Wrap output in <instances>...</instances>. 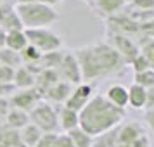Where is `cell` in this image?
I'll return each instance as SVG.
<instances>
[{
	"label": "cell",
	"instance_id": "obj_1",
	"mask_svg": "<svg viewBox=\"0 0 154 147\" xmlns=\"http://www.w3.org/2000/svg\"><path fill=\"white\" fill-rule=\"evenodd\" d=\"M73 54L78 61L83 83L112 76L125 68L121 56L106 42L78 47L76 50H73Z\"/></svg>",
	"mask_w": 154,
	"mask_h": 147
},
{
	"label": "cell",
	"instance_id": "obj_2",
	"mask_svg": "<svg viewBox=\"0 0 154 147\" xmlns=\"http://www.w3.org/2000/svg\"><path fill=\"white\" fill-rule=\"evenodd\" d=\"M126 112L125 109H119L104 97V95H92V99L87 102L82 111L78 112L80 118V128L95 137L104 132H109L112 128L121 125V121L125 119Z\"/></svg>",
	"mask_w": 154,
	"mask_h": 147
},
{
	"label": "cell",
	"instance_id": "obj_3",
	"mask_svg": "<svg viewBox=\"0 0 154 147\" xmlns=\"http://www.w3.org/2000/svg\"><path fill=\"white\" fill-rule=\"evenodd\" d=\"M16 14L24 29L50 28L59 19V12L54 7H49L40 2L16 4Z\"/></svg>",
	"mask_w": 154,
	"mask_h": 147
},
{
	"label": "cell",
	"instance_id": "obj_4",
	"mask_svg": "<svg viewBox=\"0 0 154 147\" xmlns=\"http://www.w3.org/2000/svg\"><path fill=\"white\" fill-rule=\"evenodd\" d=\"M28 114H29V123H33L36 128H40L42 133H59L57 106H52L50 102L42 99Z\"/></svg>",
	"mask_w": 154,
	"mask_h": 147
},
{
	"label": "cell",
	"instance_id": "obj_5",
	"mask_svg": "<svg viewBox=\"0 0 154 147\" xmlns=\"http://www.w3.org/2000/svg\"><path fill=\"white\" fill-rule=\"evenodd\" d=\"M24 35L28 40V45L35 47L40 54H49L63 49V38L50 28H36V29H24Z\"/></svg>",
	"mask_w": 154,
	"mask_h": 147
},
{
	"label": "cell",
	"instance_id": "obj_6",
	"mask_svg": "<svg viewBox=\"0 0 154 147\" xmlns=\"http://www.w3.org/2000/svg\"><path fill=\"white\" fill-rule=\"evenodd\" d=\"M56 73L59 76V80H63V81L73 85V87L83 83L82 71H80V66H78V61L75 57V54H73V50H64V56L61 59L59 66L56 68Z\"/></svg>",
	"mask_w": 154,
	"mask_h": 147
},
{
	"label": "cell",
	"instance_id": "obj_7",
	"mask_svg": "<svg viewBox=\"0 0 154 147\" xmlns=\"http://www.w3.org/2000/svg\"><path fill=\"white\" fill-rule=\"evenodd\" d=\"M107 42L112 49L118 52L123 63L130 64L135 59V57L140 54V47L137 45V42H133L132 36H126V35H118V33H107Z\"/></svg>",
	"mask_w": 154,
	"mask_h": 147
},
{
	"label": "cell",
	"instance_id": "obj_8",
	"mask_svg": "<svg viewBox=\"0 0 154 147\" xmlns=\"http://www.w3.org/2000/svg\"><path fill=\"white\" fill-rule=\"evenodd\" d=\"M40 100H42V95L33 87V88H26V90H16L14 95L9 99V106L14 107V109H21L24 112H29Z\"/></svg>",
	"mask_w": 154,
	"mask_h": 147
},
{
	"label": "cell",
	"instance_id": "obj_9",
	"mask_svg": "<svg viewBox=\"0 0 154 147\" xmlns=\"http://www.w3.org/2000/svg\"><path fill=\"white\" fill-rule=\"evenodd\" d=\"M94 95V88H92L90 83H80V85H75L73 87V92H71L69 99L66 100V107L68 109H73V111L80 112L83 109L87 102L92 99Z\"/></svg>",
	"mask_w": 154,
	"mask_h": 147
},
{
	"label": "cell",
	"instance_id": "obj_10",
	"mask_svg": "<svg viewBox=\"0 0 154 147\" xmlns=\"http://www.w3.org/2000/svg\"><path fill=\"white\" fill-rule=\"evenodd\" d=\"M71 92H73V85L59 80L54 87H50L49 90L43 93V100L50 102L52 106H64L66 100L69 99Z\"/></svg>",
	"mask_w": 154,
	"mask_h": 147
},
{
	"label": "cell",
	"instance_id": "obj_11",
	"mask_svg": "<svg viewBox=\"0 0 154 147\" xmlns=\"http://www.w3.org/2000/svg\"><path fill=\"white\" fill-rule=\"evenodd\" d=\"M126 5V0H94L90 7L99 17L109 19L112 16L119 14V11Z\"/></svg>",
	"mask_w": 154,
	"mask_h": 147
},
{
	"label": "cell",
	"instance_id": "obj_12",
	"mask_svg": "<svg viewBox=\"0 0 154 147\" xmlns=\"http://www.w3.org/2000/svg\"><path fill=\"white\" fill-rule=\"evenodd\" d=\"M140 135H144V130H142L140 123H137V121L121 123L118 126V147H123L126 144H130L135 139H139Z\"/></svg>",
	"mask_w": 154,
	"mask_h": 147
},
{
	"label": "cell",
	"instance_id": "obj_13",
	"mask_svg": "<svg viewBox=\"0 0 154 147\" xmlns=\"http://www.w3.org/2000/svg\"><path fill=\"white\" fill-rule=\"evenodd\" d=\"M57 121H59V130H63V133H68L80 126L78 112L68 109L66 106H57Z\"/></svg>",
	"mask_w": 154,
	"mask_h": 147
},
{
	"label": "cell",
	"instance_id": "obj_14",
	"mask_svg": "<svg viewBox=\"0 0 154 147\" xmlns=\"http://www.w3.org/2000/svg\"><path fill=\"white\" fill-rule=\"evenodd\" d=\"M104 97L114 107H119V109H126L128 107V88L123 87V85H119V83L109 85L104 93Z\"/></svg>",
	"mask_w": 154,
	"mask_h": 147
},
{
	"label": "cell",
	"instance_id": "obj_15",
	"mask_svg": "<svg viewBox=\"0 0 154 147\" xmlns=\"http://www.w3.org/2000/svg\"><path fill=\"white\" fill-rule=\"evenodd\" d=\"M0 28L4 31H7V33L16 31V29H24L17 14H16V5L0 7Z\"/></svg>",
	"mask_w": 154,
	"mask_h": 147
},
{
	"label": "cell",
	"instance_id": "obj_16",
	"mask_svg": "<svg viewBox=\"0 0 154 147\" xmlns=\"http://www.w3.org/2000/svg\"><path fill=\"white\" fill-rule=\"evenodd\" d=\"M57 81H59V76H57L56 69H40L38 75L35 76V88L43 99V93L49 90L50 87H54Z\"/></svg>",
	"mask_w": 154,
	"mask_h": 147
},
{
	"label": "cell",
	"instance_id": "obj_17",
	"mask_svg": "<svg viewBox=\"0 0 154 147\" xmlns=\"http://www.w3.org/2000/svg\"><path fill=\"white\" fill-rule=\"evenodd\" d=\"M5 121H4V125L9 126L11 130H14V132H19L21 128L29 123V114L28 112L21 111V109H14V107H11L9 112L5 114Z\"/></svg>",
	"mask_w": 154,
	"mask_h": 147
},
{
	"label": "cell",
	"instance_id": "obj_18",
	"mask_svg": "<svg viewBox=\"0 0 154 147\" xmlns=\"http://www.w3.org/2000/svg\"><path fill=\"white\" fill-rule=\"evenodd\" d=\"M19 142H21L23 147H35L38 144V140L42 137V130L36 128L33 123H28V125L19 130Z\"/></svg>",
	"mask_w": 154,
	"mask_h": 147
},
{
	"label": "cell",
	"instance_id": "obj_19",
	"mask_svg": "<svg viewBox=\"0 0 154 147\" xmlns=\"http://www.w3.org/2000/svg\"><path fill=\"white\" fill-rule=\"evenodd\" d=\"M14 87L16 90H26V88H33L35 87V75L28 69V68H17L14 73Z\"/></svg>",
	"mask_w": 154,
	"mask_h": 147
},
{
	"label": "cell",
	"instance_id": "obj_20",
	"mask_svg": "<svg viewBox=\"0 0 154 147\" xmlns=\"http://www.w3.org/2000/svg\"><path fill=\"white\" fill-rule=\"evenodd\" d=\"M146 99H147V90L139 85L132 83L128 88V106L132 109H146Z\"/></svg>",
	"mask_w": 154,
	"mask_h": 147
},
{
	"label": "cell",
	"instance_id": "obj_21",
	"mask_svg": "<svg viewBox=\"0 0 154 147\" xmlns=\"http://www.w3.org/2000/svg\"><path fill=\"white\" fill-rule=\"evenodd\" d=\"M28 45L26 35H24V29H16V31H9L5 36V47L16 52H21L24 47Z\"/></svg>",
	"mask_w": 154,
	"mask_h": 147
},
{
	"label": "cell",
	"instance_id": "obj_22",
	"mask_svg": "<svg viewBox=\"0 0 154 147\" xmlns=\"http://www.w3.org/2000/svg\"><path fill=\"white\" fill-rule=\"evenodd\" d=\"M92 147H118V126L109 132L95 135L92 139Z\"/></svg>",
	"mask_w": 154,
	"mask_h": 147
},
{
	"label": "cell",
	"instance_id": "obj_23",
	"mask_svg": "<svg viewBox=\"0 0 154 147\" xmlns=\"http://www.w3.org/2000/svg\"><path fill=\"white\" fill-rule=\"evenodd\" d=\"M0 66H7V68H12V69L21 68L23 63H21V56H19V52L4 47V49L0 50Z\"/></svg>",
	"mask_w": 154,
	"mask_h": 147
},
{
	"label": "cell",
	"instance_id": "obj_24",
	"mask_svg": "<svg viewBox=\"0 0 154 147\" xmlns=\"http://www.w3.org/2000/svg\"><path fill=\"white\" fill-rule=\"evenodd\" d=\"M64 56V50H56V52H49V54H42L40 57V61H38V68L40 69H56L59 63H61V59Z\"/></svg>",
	"mask_w": 154,
	"mask_h": 147
},
{
	"label": "cell",
	"instance_id": "obj_25",
	"mask_svg": "<svg viewBox=\"0 0 154 147\" xmlns=\"http://www.w3.org/2000/svg\"><path fill=\"white\" fill-rule=\"evenodd\" d=\"M68 135H69V139L75 147H92V139L94 137L88 135L85 130H82L80 126L75 128V130H71V132H68Z\"/></svg>",
	"mask_w": 154,
	"mask_h": 147
},
{
	"label": "cell",
	"instance_id": "obj_26",
	"mask_svg": "<svg viewBox=\"0 0 154 147\" xmlns=\"http://www.w3.org/2000/svg\"><path fill=\"white\" fill-rule=\"evenodd\" d=\"M133 83L142 87V88H152L154 87V69H146L140 73H133Z\"/></svg>",
	"mask_w": 154,
	"mask_h": 147
},
{
	"label": "cell",
	"instance_id": "obj_27",
	"mask_svg": "<svg viewBox=\"0 0 154 147\" xmlns=\"http://www.w3.org/2000/svg\"><path fill=\"white\" fill-rule=\"evenodd\" d=\"M19 56H21L23 66H36V64H38V61H40V57H42V54H40L35 47L26 45V47L19 52Z\"/></svg>",
	"mask_w": 154,
	"mask_h": 147
},
{
	"label": "cell",
	"instance_id": "obj_28",
	"mask_svg": "<svg viewBox=\"0 0 154 147\" xmlns=\"http://www.w3.org/2000/svg\"><path fill=\"white\" fill-rule=\"evenodd\" d=\"M130 66L133 68V73H140V71H146V69H152V68H151V63L147 61V57L144 56L142 52H140L139 56L130 63Z\"/></svg>",
	"mask_w": 154,
	"mask_h": 147
},
{
	"label": "cell",
	"instance_id": "obj_29",
	"mask_svg": "<svg viewBox=\"0 0 154 147\" xmlns=\"http://www.w3.org/2000/svg\"><path fill=\"white\" fill-rule=\"evenodd\" d=\"M59 133H42V137H40V140L35 147H56Z\"/></svg>",
	"mask_w": 154,
	"mask_h": 147
},
{
	"label": "cell",
	"instance_id": "obj_30",
	"mask_svg": "<svg viewBox=\"0 0 154 147\" xmlns=\"http://www.w3.org/2000/svg\"><path fill=\"white\" fill-rule=\"evenodd\" d=\"M140 52L147 57V61L151 63V68L154 69V38H149V40L140 47Z\"/></svg>",
	"mask_w": 154,
	"mask_h": 147
},
{
	"label": "cell",
	"instance_id": "obj_31",
	"mask_svg": "<svg viewBox=\"0 0 154 147\" xmlns=\"http://www.w3.org/2000/svg\"><path fill=\"white\" fill-rule=\"evenodd\" d=\"M130 5H132L135 11L147 12V11H152L154 9V0H132Z\"/></svg>",
	"mask_w": 154,
	"mask_h": 147
},
{
	"label": "cell",
	"instance_id": "obj_32",
	"mask_svg": "<svg viewBox=\"0 0 154 147\" xmlns=\"http://www.w3.org/2000/svg\"><path fill=\"white\" fill-rule=\"evenodd\" d=\"M14 73L16 69H12V68L0 66V81L2 83H12L14 81Z\"/></svg>",
	"mask_w": 154,
	"mask_h": 147
},
{
	"label": "cell",
	"instance_id": "obj_33",
	"mask_svg": "<svg viewBox=\"0 0 154 147\" xmlns=\"http://www.w3.org/2000/svg\"><path fill=\"white\" fill-rule=\"evenodd\" d=\"M14 92H16L14 83H2L0 81V97L2 99H11L14 95Z\"/></svg>",
	"mask_w": 154,
	"mask_h": 147
},
{
	"label": "cell",
	"instance_id": "obj_34",
	"mask_svg": "<svg viewBox=\"0 0 154 147\" xmlns=\"http://www.w3.org/2000/svg\"><path fill=\"white\" fill-rule=\"evenodd\" d=\"M123 147H151V140H149V137L144 133V135H140L139 139H135L133 142H130V144H126V145H123Z\"/></svg>",
	"mask_w": 154,
	"mask_h": 147
},
{
	"label": "cell",
	"instance_id": "obj_35",
	"mask_svg": "<svg viewBox=\"0 0 154 147\" xmlns=\"http://www.w3.org/2000/svg\"><path fill=\"white\" fill-rule=\"evenodd\" d=\"M56 147H75V145H73V142H71V139H69L68 133H59Z\"/></svg>",
	"mask_w": 154,
	"mask_h": 147
},
{
	"label": "cell",
	"instance_id": "obj_36",
	"mask_svg": "<svg viewBox=\"0 0 154 147\" xmlns=\"http://www.w3.org/2000/svg\"><path fill=\"white\" fill-rule=\"evenodd\" d=\"M144 121H146L147 128L154 133V109H146V112H144Z\"/></svg>",
	"mask_w": 154,
	"mask_h": 147
},
{
	"label": "cell",
	"instance_id": "obj_37",
	"mask_svg": "<svg viewBox=\"0 0 154 147\" xmlns=\"http://www.w3.org/2000/svg\"><path fill=\"white\" fill-rule=\"evenodd\" d=\"M11 106H9V99H2L0 97V119L5 118V114L9 112Z\"/></svg>",
	"mask_w": 154,
	"mask_h": 147
},
{
	"label": "cell",
	"instance_id": "obj_38",
	"mask_svg": "<svg viewBox=\"0 0 154 147\" xmlns=\"http://www.w3.org/2000/svg\"><path fill=\"white\" fill-rule=\"evenodd\" d=\"M146 109H154V87L147 90V99H146ZM144 109V111H146Z\"/></svg>",
	"mask_w": 154,
	"mask_h": 147
},
{
	"label": "cell",
	"instance_id": "obj_39",
	"mask_svg": "<svg viewBox=\"0 0 154 147\" xmlns=\"http://www.w3.org/2000/svg\"><path fill=\"white\" fill-rule=\"evenodd\" d=\"M36 2L45 4V5H49V7H54V9H56V5H61L64 0H36Z\"/></svg>",
	"mask_w": 154,
	"mask_h": 147
},
{
	"label": "cell",
	"instance_id": "obj_40",
	"mask_svg": "<svg viewBox=\"0 0 154 147\" xmlns=\"http://www.w3.org/2000/svg\"><path fill=\"white\" fill-rule=\"evenodd\" d=\"M5 36H7V31H4V29L0 28V50L5 47Z\"/></svg>",
	"mask_w": 154,
	"mask_h": 147
},
{
	"label": "cell",
	"instance_id": "obj_41",
	"mask_svg": "<svg viewBox=\"0 0 154 147\" xmlns=\"http://www.w3.org/2000/svg\"><path fill=\"white\" fill-rule=\"evenodd\" d=\"M7 5H16V0H0V7H7Z\"/></svg>",
	"mask_w": 154,
	"mask_h": 147
},
{
	"label": "cell",
	"instance_id": "obj_42",
	"mask_svg": "<svg viewBox=\"0 0 154 147\" xmlns=\"http://www.w3.org/2000/svg\"><path fill=\"white\" fill-rule=\"evenodd\" d=\"M28 2H36V0H16V4H28Z\"/></svg>",
	"mask_w": 154,
	"mask_h": 147
},
{
	"label": "cell",
	"instance_id": "obj_43",
	"mask_svg": "<svg viewBox=\"0 0 154 147\" xmlns=\"http://www.w3.org/2000/svg\"><path fill=\"white\" fill-rule=\"evenodd\" d=\"M82 2H85V4H88V5H90V4L94 2V0H82Z\"/></svg>",
	"mask_w": 154,
	"mask_h": 147
}]
</instances>
